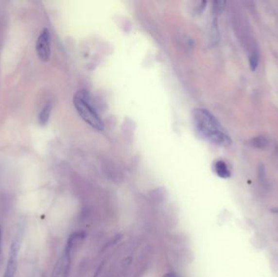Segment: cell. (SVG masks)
<instances>
[{
	"label": "cell",
	"mask_w": 278,
	"mask_h": 277,
	"mask_svg": "<svg viewBox=\"0 0 278 277\" xmlns=\"http://www.w3.org/2000/svg\"><path fill=\"white\" fill-rule=\"evenodd\" d=\"M226 2L225 1H216L214 2L213 10L215 13H221L223 12L225 9V5H226Z\"/></svg>",
	"instance_id": "8"
},
{
	"label": "cell",
	"mask_w": 278,
	"mask_h": 277,
	"mask_svg": "<svg viewBox=\"0 0 278 277\" xmlns=\"http://www.w3.org/2000/svg\"><path fill=\"white\" fill-rule=\"evenodd\" d=\"M250 144L255 148L263 149L268 146V139L264 137L258 136L251 139Z\"/></svg>",
	"instance_id": "7"
},
{
	"label": "cell",
	"mask_w": 278,
	"mask_h": 277,
	"mask_svg": "<svg viewBox=\"0 0 278 277\" xmlns=\"http://www.w3.org/2000/svg\"><path fill=\"white\" fill-rule=\"evenodd\" d=\"M73 105L80 117L89 126L98 131H103L104 129V122L94 106L91 97L87 90L81 89L74 94Z\"/></svg>",
	"instance_id": "2"
},
{
	"label": "cell",
	"mask_w": 278,
	"mask_h": 277,
	"mask_svg": "<svg viewBox=\"0 0 278 277\" xmlns=\"http://www.w3.org/2000/svg\"><path fill=\"white\" fill-rule=\"evenodd\" d=\"M1 241H2V230H1V227H0V250H1Z\"/></svg>",
	"instance_id": "10"
},
{
	"label": "cell",
	"mask_w": 278,
	"mask_h": 277,
	"mask_svg": "<svg viewBox=\"0 0 278 277\" xmlns=\"http://www.w3.org/2000/svg\"><path fill=\"white\" fill-rule=\"evenodd\" d=\"M18 252H19V243L17 241H13L11 245L7 267L3 277H15L17 269Z\"/></svg>",
	"instance_id": "4"
},
{
	"label": "cell",
	"mask_w": 278,
	"mask_h": 277,
	"mask_svg": "<svg viewBox=\"0 0 278 277\" xmlns=\"http://www.w3.org/2000/svg\"><path fill=\"white\" fill-rule=\"evenodd\" d=\"M36 52L40 60L47 62L51 56V35L47 28L42 30L36 42Z\"/></svg>",
	"instance_id": "3"
},
{
	"label": "cell",
	"mask_w": 278,
	"mask_h": 277,
	"mask_svg": "<svg viewBox=\"0 0 278 277\" xmlns=\"http://www.w3.org/2000/svg\"><path fill=\"white\" fill-rule=\"evenodd\" d=\"M192 116L194 127L203 138L216 146H230V136L209 110L198 107L193 110Z\"/></svg>",
	"instance_id": "1"
},
{
	"label": "cell",
	"mask_w": 278,
	"mask_h": 277,
	"mask_svg": "<svg viewBox=\"0 0 278 277\" xmlns=\"http://www.w3.org/2000/svg\"><path fill=\"white\" fill-rule=\"evenodd\" d=\"M52 109V104H47V105L42 108V111L40 112L39 116H38V121H39L40 124L44 125V124L48 123V121H49V118H50Z\"/></svg>",
	"instance_id": "6"
},
{
	"label": "cell",
	"mask_w": 278,
	"mask_h": 277,
	"mask_svg": "<svg viewBox=\"0 0 278 277\" xmlns=\"http://www.w3.org/2000/svg\"><path fill=\"white\" fill-rule=\"evenodd\" d=\"M213 169L216 175H217L219 177H221V178L227 179L230 177V170L228 169L227 163L224 160H221V159L216 160V162L214 163Z\"/></svg>",
	"instance_id": "5"
},
{
	"label": "cell",
	"mask_w": 278,
	"mask_h": 277,
	"mask_svg": "<svg viewBox=\"0 0 278 277\" xmlns=\"http://www.w3.org/2000/svg\"><path fill=\"white\" fill-rule=\"evenodd\" d=\"M163 277H177L176 275L174 274V273H167V274L164 275Z\"/></svg>",
	"instance_id": "9"
}]
</instances>
